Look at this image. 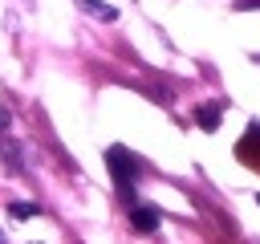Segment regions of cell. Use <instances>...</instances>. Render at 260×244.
<instances>
[{"label":"cell","instance_id":"obj_1","mask_svg":"<svg viewBox=\"0 0 260 244\" xmlns=\"http://www.w3.org/2000/svg\"><path fill=\"white\" fill-rule=\"evenodd\" d=\"M106 167H110V175H114L118 191H122V195H130L134 175H138V159H130V150H122V146H110V150H106Z\"/></svg>","mask_w":260,"mask_h":244},{"label":"cell","instance_id":"obj_2","mask_svg":"<svg viewBox=\"0 0 260 244\" xmlns=\"http://www.w3.org/2000/svg\"><path fill=\"white\" fill-rule=\"evenodd\" d=\"M130 224H134V232H154V228H158V207L134 203V207H130Z\"/></svg>","mask_w":260,"mask_h":244},{"label":"cell","instance_id":"obj_3","mask_svg":"<svg viewBox=\"0 0 260 244\" xmlns=\"http://www.w3.org/2000/svg\"><path fill=\"white\" fill-rule=\"evenodd\" d=\"M195 122H199L203 130H215V126H219V106H199V110H195Z\"/></svg>","mask_w":260,"mask_h":244},{"label":"cell","instance_id":"obj_4","mask_svg":"<svg viewBox=\"0 0 260 244\" xmlns=\"http://www.w3.org/2000/svg\"><path fill=\"white\" fill-rule=\"evenodd\" d=\"M77 4H81L89 16H98V20H114V16H118V12H114L110 4H102V0H77Z\"/></svg>","mask_w":260,"mask_h":244},{"label":"cell","instance_id":"obj_5","mask_svg":"<svg viewBox=\"0 0 260 244\" xmlns=\"http://www.w3.org/2000/svg\"><path fill=\"white\" fill-rule=\"evenodd\" d=\"M41 207L37 203H8V216H16V220H32Z\"/></svg>","mask_w":260,"mask_h":244},{"label":"cell","instance_id":"obj_6","mask_svg":"<svg viewBox=\"0 0 260 244\" xmlns=\"http://www.w3.org/2000/svg\"><path fill=\"white\" fill-rule=\"evenodd\" d=\"M0 159H4L12 171H20V155H16V146H4V150H0Z\"/></svg>","mask_w":260,"mask_h":244},{"label":"cell","instance_id":"obj_7","mask_svg":"<svg viewBox=\"0 0 260 244\" xmlns=\"http://www.w3.org/2000/svg\"><path fill=\"white\" fill-rule=\"evenodd\" d=\"M8 126H12V114H8V110H4V106H0V134H4V130H8Z\"/></svg>","mask_w":260,"mask_h":244}]
</instances>
